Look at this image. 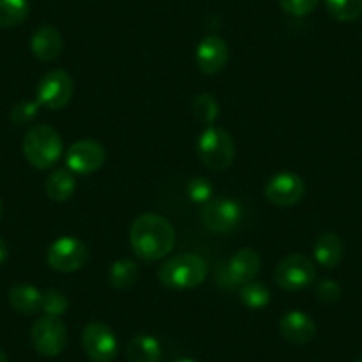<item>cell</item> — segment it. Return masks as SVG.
<instances>
[{
  "label": "cell",
  "mask_w": 362,
  "mask_h": 362,
  "mask_svg": "<svg viewBox=\"0 0 362 362\" xmlns=\"http://www.w3.org/2000/svg\"><path fill=\"white\" fill-rule=\"evenodd\" d=\"M130 245L144 261H158L173 252L176 229L169 218L158 214H142L130 228Z\"/></svg>",
  "instance_id": "cell-1"
},
{
  "label": "cell",
  "mask_w": 362,
  "mask_h": 362,
  "mask_svg": "<svg viewBox=\"0 0 362 362\" xmlns=\"http://www.w3.org/2000/svg\"><path fill=\"white\" fill-rule=\"evenodd\" d=\"M206 276V261L190 252L169 257L158 268V281L170 290H192L203 284Z\"/></svg>",
  "instance_id": "cell-2"
},
{
  "label": "cell",
  "mask_w": 362,
  "mask_h": 362,
  "mask_svg": "<svg viewBox=\"0 0 362 362\" xmlns=\"http://www.w3.org/2000/svg\"><path fill=\"white\" fill-rule=\"evenodd\" d=\"M25 160L34 169H50L64 153V142L55 128L48 124H34L22 142Z\"/></svg>",
  "instance_id": "cell-3"
},
{
  "label": "cell",
  "mask_w": 362,
  "mask_h": 362,
  "mask_svg": "<svg viewBox=\"0 0 362 362\" xmlns=\"http://www.w3.org/2000/svg\"><path fill=\"white\" fill-rule=\"evenodd\" d=\"M196 148L201 162L211 170H226L235 162V141L224 128L206 127L197 139Z\"/></svg>",
  "instance_id": "cell-4"
},
{
  "label": "cell",
  "mask_w": 362,
  "mask_h": 362,
  "mask_svg": "<svg viewBox=\"0 0 362 362\" xmlns=\"http://www.w3.org/2000/svg\"><path fill=\"white\" fill-rule=\"evenodd\" d=\"M75 93V83L71 75L64 69H52L41 76L36 87L37 102L48 110H61L71 102Z\"/></svg>",
  "instance_id": "cell-5"
},
{
  "label": "cell",
  "mask_w": 362,
  "mask_h": 362,
  "mask_svg": "<svg viewBox=\"0 0 362 362\" xmlns=\"http://www.w3.org/2000/svg\"><path fill=\"white\" fill-rule=\"evenodd\" d=\"M34 350L43 357H55L62 354L68 344V330L57 316H41L34 322L30 330Z\"/></svg>",
  "instance_id": "cell-6"
},
{
  "label": "cell",
  "mask_w": 362,
  "mask_h": 362,
  "mask_svg": "<svg viewBox=\"0 0 362 362\" xmlns=\"http://www.w3.org/2000/svg\"><path fill=\"white\" fill-rule=\"evenodd\" d=\"M316 267L305 254H288L276 268L277 286L286 291H300L315 283Z\"/></svg>",
  "instance_id": "cell-7"
},
{
  "label": "cell",
  "mask_w": 362,
  "mask_h": 362,
  "mask_svg": "<svg viewBox=\"0 0 362 362\" xmlns=\"http://www.w3.org/2000/svg\"><path fill=\"white\" fill-rule=\"evenodd\" d=\"M89 259L87 245L76 236H61L55 240L47 252V261L50 268L62 274H71L80 270Z\"/></svg>",
  "instance_id": "cell-8"
},
{
  "label": "cell",
  "mask_w": 362,
  "mask_h": 362,
  "mask_svg": "<svg viewBox=\"0 0 362 362\" xmlns=\"http://www.w3.org/2000/svg\"><path fill=\"white\" fill-rule=\"evenodd\" d=\"M204 228L217 235H228L238 228L242 221V206L231 197H215L201 210Z\"/></svg>",
  "instance_id": "cell-9"
},
{
  "label": "cell",
  "mask_w": 362,
  "mask_h": 362,
  "mask_svg": "<svg viewBox=\"0 0 362 362\" xmlns=\"http://www.w3.org/2000/svg\"><path fill=\"white\" fill-rule=\"evenodd\" d=\"M82 346L93 362H110L119 351V343L107 323L90 322L82 332Z\"/></svg>",
  "instance_id": "cell-10"
},
{
  "label": "cell",
  "mask_w": 362,
  "mask_h": 362,
  "mask_svg": "<svg viewBox=\"0 0 362 362\" xmlns=\"http://www.w3.org/2000/svg\"><path fill=\"white\" fill-rule=\"evenodd\" d=\"M305 196V183L298 174L291 170L277 173L267 181L264 185V197L272 204L281 208H290L300 203Z\"/></svg>",
  "instance_id": "cell-11"
},
{
  "label": "cell",
  "mask_w": 362,
  "mask_h": 362,
  "mask_svg": "<svg viewBox=\"0 0 362 362\" xmlns=\"http://www.w3.org/2000/svg\"><path fill=\"white\" fill-rule=\"evenodd\" d=\"M261 268V257L254 249H240L229 257L222 268V277H218L222 286L235 288L256 279Z\"/></svg>",
  "instance_id": "cell-12"
},
{
  "label": "cell",
  "mask_w": 362,
  "mask_h": 362,
  "mask_svg": "<svg viewBox=\"0 0 362 362\" xmlns=\"http://www.w3.org/2000/svg\"><path fill=\"white\" fill-rule=\"evenodd\" d=\"M107 160V151L100 142L83 139L75 142L66 151V167L73 174H93L103 167Z\"/></svg>",
  "instance_id": "cell-13"
},
{
  "label": "cell",
  "mask_w": 362,
  "mask_h": 362,
  "mask_svg": "<svg viewBox=\"0 0 362 362\" xmlns=\"http://www.w3.org/2000/svg\"><path fill=\"white\" fill-rule=\"evenodd\" d=\"M229 59L228 43L221 36L203 37L196 48V64L204 75H217L226 68Z\"/></svg>",
  "instance_id": "cell-14"
},
{
  "label": "cell",
  "mask_w": 362,
  "mask_h": 362,
  "mask_svg": "<svg viewBox=\"0 0 362 362\" xmlns=\"http://www.w3.org/2000/svg\"><path fill=\"white\" fill-rule=\"evenodd\" d=\"M279 332L293 344H308L315 339L316 325L304 311H290L279 320Z\"/></svg>",
  "instance_id": "cell-15"
},
{
  "label": "cell",
  "mask_w": 362,
  "mask_h": 362,
  "mask_svg": "<svg viewBox=\"0 0 362 362\" xmlns=\"http://www.w3.org/2000/svg\"><path fill=\"white\" fill-rule=\"evenodd\" d=\"M62 47H64V41L54 25H41L30 37V50L34 57L43 62L57 59L62 54Z\"/></svg>",
  "instance_id": "cell-16"
},
{
  "label": "cell",
  "mask_w": 362,
  "mask_h": 362,
  "mask_svg": "<svg viewBox=\"0 0 362 362\" xmlns=\"http://www.w3.org/2000/svg\"><path fill=\"white\" fill-rule=\"evenodd\" d=\"M315 259L320 267L332 270L341 263L344 254V245L336 233H323L315 243Z\"/></svg>",
  "instance_id": "cell-17"
},
{
  "label": "cell",
  "mask_w": 362,
  "mask_h": 362,
  "mask_svg": "<svg viewBox=\"0 0 362 362\" xmlns=\"http://www.w3.org/2000/svg\"><path fill=\"white\" fill-rule=\"evenodd\" d=\"M162 354L160 341L149 334L134 336L127 344V357L130 362H160Z\"/></svg>",
  "instance_id": "cell-18"
},
{
  "label": "cell",
  "mask_w": 362,
  "mask_h": 362,
  "mask_svg": "<svg viewBox=\"0 0 362 362\" xmlns=\"http://www.w3.org/2000/svg\"><path fill=\"white\" fill-rule=\"evenodd\" d=\"M41 300H43V293L33 284H15L9 290V304L20 315H37L41 311Z\"/></svg>",
  "instance_id": "cell-19"
},
{
  "label": "cell",
  "mask_w": 362,
  "mask_h": 362,
  "mask_svg": "<svg viewBox=\"0 0 362 362\" xmlns=\"http://www.w3.org/2000/svg\"><path fill=\"white\" fill-rule=\"evenodd\" d=\"M45 190H47V196L55 203H64L71 199L76 190L75 174L69 169H55L48 176Z\"/></svg>",
  "instance_id": "cell-20"
},
{
  "label": "cell",
  "mask_w": 362,
  "mask_h": 362,
  "mask_svg": "<svg viewBox=\"0 0 362 362\" xmlns=\"http://www.w3.org/2000/svg\"><path fill=\"white\" fill-rule=\"evenodd\" d=\"M139 279V267L130 257H121L110 264L109 281L117 290H128Z\"/></svg>",
  "instance_id": "cell-21"
},
{
  "label": "cell",
  "mask_w": 362,
  "mask_h": 362,
  "mask_svg": "<svg viewBox=\"0 0 362 362\" xmlns=\"http://www.w3.org/2000/svg\"><path fill=\"white\" fill-rule=\"evenodd\" d=\"M29 16V0H0V29L22 25Z\"/></svg>",
  "instance_id": "cell-22"
},
{
  "label": "cell",
  "mask_w": 362,
  "mask_h": 362,
  "mask_svg": "<svg viewBox=\"0 0 362 362\" xmlns=\"http://www.w3.org/2000/svg\"><path fill=\"white\" fill-rule=\"evenodd\" d=\"M240 300L245 308L259 311V309L267 308L270 304V290L263 283L250 281V283L240 286Z\"/></svg>",
  "instance_id": "cell-23"
},
{
  "label": "cell",
  "mask_w": 362,
  "mask_h": 362,
  "mask_svg": "<svg viewBox=\"0 0 362 362\" xmlns=\"http://www.w3.org/2000/svg\"><path fill=\"white\" fill-rule=\"evenodd\" d=\"M325 8L337 22H355L362 15V0H325Z\"/></svg>",
  "instance_id": "cell-24"
},
{
  "label": "cell",
  "mask_w": 362,
  "mask_h": 362,
  "mask_svg": "<svg viewBox=\"0 0 362 362\" xmlns=\"http://www.w3.org/2000/svg\"><path fill=\"white\" fill-rule=\"evenodd\" d=\"M194 116L197 117V121H201L206 127H214L215 121L218 119V114H221V107L218 102L215 100L214 95L210 93H201L194 98L192 103Z\"/></svg>",
  "instance_id": "cell-25"
},
{
  "label": "cell",
  "mask_w": 362,
  "mask_h": 362,
  "mask_svg": "<svg viewBox=\"0 0 362 362\" xmlns=\"http://www.w3.org/2000/svg\"><path fill=\"white\" fill-rule=\"evenodd\" d=\"M69 308V300L61 290H48L43 293L41 300V311L48 316H57L61 318Z\"/></svg>",
  "instance_id": "cell-26"
},
{
  "label": "cell",
  "mask_w": 362,
  "mask_h": 362,
  "mask_svg": "<svg viewBox=\"0 0 362 362\" xmlns=\"http://www.w3.org/2000/svg\"><path fill=\"white\" fill-rule=\"evenodd\" d=\"M187 196L192 203L197 204H206L208 201L214 199V187L206 177H194L189 181L187 185Z\"/></svg>",
  "instance_id": "cell-27"
},
{
  "label": "cell",
  "mask_w": 362,
  "mask_h": 362,
  "mask_svg": "<svg viewBox=\"0 0 362 362\" xmlns=\"http://www.w3.org/2000/svg\"><path fill=\"white\" fill-rule=\"evenodd\" d=\"M40 102H20L13 107L11 121L15 124H29L30 121L36 119L37 110H40Z\"/></svg>",
  "instance_id": "cell-28"
},
{
  "label": "cell",
  "mask_w": 362,
  "mask_h": 362,
  "mask_svg": "<svg viewBox=\"0 0 362 362\" xmlns=\"http://www.w3.org/2000/svg\"><path fill=\"white\" fill-rule=\"evenodd\" d=\"M281 8L291 16H305L316 9L320 0H279Z\"/></svg>",
  "instance_id": "cell-29"
},
{
  "label": "cell",
  "mask_w": 362,
  "mask_h": 362,
  "mask_svg": "<svg viewBox=\"0 0 362 362\" xmlns=\"http://www.w3.org/2000/svg\"><path fill=\"white\" fill-rule=\"evenodd\" d=\"M316 297L323 304H334L341 298V286L332 279L320 281L316 286Z\"/></svg>",
  "instance_id": "cell-30"
},
{
  "label": "cell",
  "mask_w": 362,
  "mask_h": 362,
  "mask_svg": "<svg viewBox=\"0 0 362 362\" xmlns=\"http://www.w3.org/2000/svg\"><path fill=\"white\" fill-rule=\"evenodd\" d=\"M8 256H9L8 243H6L4 240L0 238V264H4L6 261H8Z\"/></svg>",
  "instance_id": "cell-31"
},
{
  "label": "cell",
  "mask_w": 362,
  "mask_h": 362,
  "mask_svg": "<svg viewBox=\"0 0 362 362\" xmlns=\"http://www.w3.org/2000/svg\"><path fill=\"white\" fill-rule=\"evenodd\" d=\"M173 362H196V361L190 357H181V358H176V361H173Z\"/></svg>",
  "instance_id": "cell-32"
},
{
  "label": "cell",
  "mask_w": 362,
  "mask_h": 362,
  "mask_svg": "<svg viewBox=\"0 0 362 362\" xmlns=\"http://www.w3.org/2000/svg\"><path fill=\"white\" fill-rule=\"evenodd\" d=\"M0 362H8V355L4 354V350H0Z\"/></svg>",
  "instance_id": "cell-33"
},
{
  "label": "cell",
  "mask_w": 362,
  "mask_h": 362,
  "mask_svg": "<svg viewBox=\"0 0 362 362\" xmlns=\"http://www.w3.org/2000/svg\"><path fill=\"white\" fill-rule=\"evenodd\" d=\"M0 215H2V201H0Z\"/></svg>",
  "instance_id": "cell-34"
},
{
  "label": "cell",
  "mask_w": 362,
  "mask_h": 362,
  "mask_svg": "<svg viewBox=\"0 0 362 362\" xmlns=\"http://www.w3.org/2000/svg\"><path fill=\"white\" fill-rule=\"evenodd\" d=\"M357 362H362V355H361V357H358V358H357Z\"/></svg>",
  "instance_id": "cell-35"
}]
</instances>
